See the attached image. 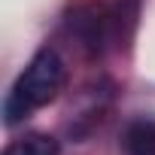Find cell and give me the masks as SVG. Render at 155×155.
Here are the masks:
<instances>
[{"label": "cell", "instance_id": "obj_1", "mask_svg": "<svg viewBox=\"0 0 155 155\" xmlns=\"http://www.w3.org/2000/svg\"><path fill=\"white\" fill-rule=\"evenodd\" d=\"M67 79V67L61 61V55L55 49H40L28 67L18 73V79L12 82L6 101H3V122L12 128L18 122H25L28 116H34L37 110H43L46 104H52L58 97V91L64 88Z\"/></svg>", "mask_w": 155, "mask_h": 155}, {"label": "cell", "instance_id": "obj_2", "mask_svg": "<svg viewBox=\"0 0 155 155\" xmlns=\"http://www.w3.org/2000/svg\"><path fill=\"white\" fill-rule=\"evenodd\" d=\"M70 25H73L76 37L82 40V46H85L91 55H101V52H104L107 25H110V15H107V9H104V6H94V3L79 6V9L73 12Z\"/></svg>", "mask_w": 155, "mask_h": 155}, {"label": "cell", "instance_id": "obj_3", "mask_svg": "<svg viewBox=\"0 0 155 155\" xmlns=\"http://www.w3.org/2000/svg\"><path fill=\"white\" fill-rule=\"evenodd\" d=\"M122 149L125 155H155V122L152 119L131 122L122 134Z\"/></svg>", "mask_w": 155, "mask_h": 155}, {"label": "cell", "instance_id": "obj_4", "mask_svg": "<svg viewBox=\"0 0 155 155\" xmlns=\"http://www.w3.org/2000/svg\"><path fill=\"white\" fill-rule=\"evenodd\" d=\"M3 155H58V140L52 134H43V131H31V134H21L18 140H12Z\"/></svg>", "mask_w": 155, "mask_h": 155}]
</instances>
